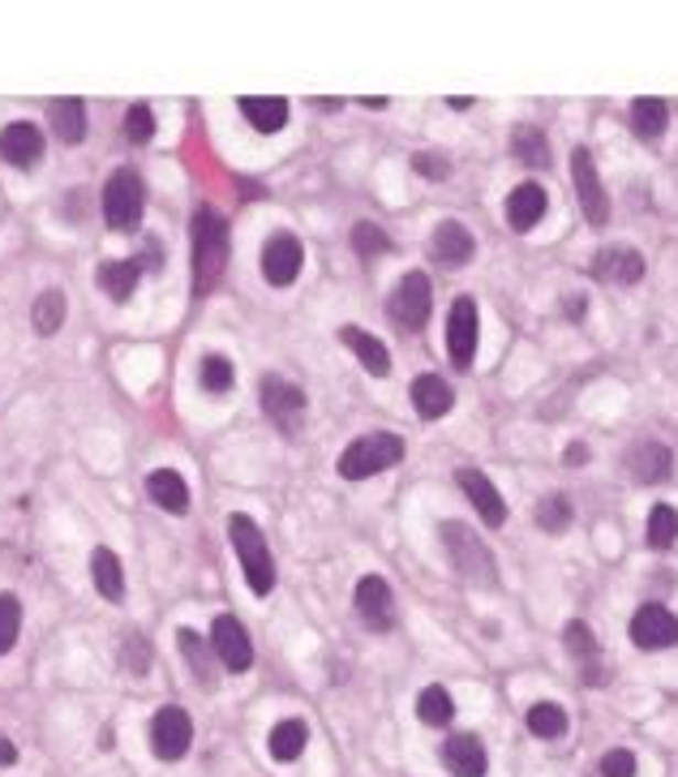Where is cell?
Masks as SVG:
<instances>
[{
	"label": "cell",
	"mask_w": 678,
	"mask_h": 777,
	"mask_svg": "<svg viewBox=\"0 0 678 777\" xmlns=\"http://www.w3.org/2000/svg\"><path fill=\"white\" fill-rule=\"evenodd\" d=\"M190 236H194V297H206L228 267L233 233H228V220L219 211L198 206L194 220H190Z\"/></svg>",
	"instance_id": "6da1fadb"
},
{
	"label": "cell",
	"mask_w": 678,
	"mask_h": 777,
	"mask_svg": "<svg viewBox=\"0 0 678 777\" xmlns=\"http://www.w3.org/2000/svg\"><path fill=\"white\" fill-rule=\"evenodd\" d=\"M439 537H442L446 558H451V567H455L464 581L477 584V588H494V584H498V563H494V554H489V545L481 542L469 524L446 520L439 529Z\"/></svg>",
	"instance_id": "7a4b0ae2"
},
{
	"label": "cell",
	"mask_w": 678,
	"mask_h": 777,
	"mask_svg": "<svg viewBox=\"0 0 678 777\" xmlns=\"http://www.w3.org/2000/svg\"><path fill=\"white\" fill-rule=\"evenodd\" d=\"M228 542L237 550L240 572H245L249 588L258 597H267L276 588V558H271V545L262 537V529L249 515H228Z\"/></svg>",
	"instance_id": "3957f363"
},
{
	"label": "cell",
	"mask_w": 678,
	"mask_h": 777,
	"mask_svg": "<svg viewBox=\"0 0 678 777\" xmlns=\"http://www.w3.org/2000/svg\"><path fill=\"white\" fill-rule=\"evenodd\" d=\"M403 460V438L391 434V429H374V434H360L344 447L340 456V477L348 481H365L374 472H387Z\"/></svg>",
	"instance_id": "277c9868"
},
{
	"label": "cell",
	"mask_w": 678,
	"mask_h": 777,
	"mask_svg": "<svg viewBox=\"0 0 678 777\" xmlns=\"http://www.w3.org/2000/svg\"><path fill=\"white\" fill-rule=\"evenodd\" d=\"M142 206H147V190L142 177L133 168H120L104 185V220L112 233H133L142 224Z\"/></svg>",
	"instance_id": "5b68a950"
},
{
	"label": "cell",
	"mask_w": 678,
	"mask_h": 777,
	"mask_svg": "<svg viewBox=\"0 0 678 777\" xmlns=\"http://www.w3.org/2000/svg\"><path fill=\"white\" fill-rule=\"evenodd\" d=\"M430 310H434V288L426 272H408L387 297V313L399 331H421L430 322Z\"/></svg>",
	"instance_id": "8992f818"
},
{
	"label": "cell",
	"mask_w": 678,
	"mask_h": 777,
	"mask_svg": "<svg viewBox=\"0 0 678 777\" xmlns=\"http://www.w3.org/2000/svg\"><path fill=\"white\" fill-rule=\"evenodd\" d=\"M258 391H262V413L271 417V426L280 429L283 438H297L301 422H305V391L292 387L280 374H267Z\"/></svg>",
	"instance_id": "52a82bcc"
},
{
	"label": "cell",
	"mask_w": 678,
	"mask_h": 777,
	"mask_svg": "<svg viewBox=\"0 0 678 777\" xmlns=\"http://www.w3.org/2000/svg\"><path fill=\"white\" fill-rule=\"evenodd\" d=\"M571 181H575V198H580L584 220H589L593 228H605V220H610V198H605V185H601V177H598V163H593V156H589L584 147L571 151Z\"/></svg>",
	"instance_id": "ba28073f"
},
{
	"label": "cell",
	"mask_w": 678,
	"mask_h": 777,
	"mask_svg": "<svg viewBox=\"0 0 678 777\" xmlns=\"http://www.w3.org/2000/svg\"><path fill=\"white\" fill-rule=\"evenodd\" d=\"M632 645L644 649V653H661V649H675L678 645V619L675 610L657 606V602H644L636 615H632Z\"/></svg>",
	"instance_id": "9c48e42d"
},
{
	"label": "cell",
	"mask_w": 678,
	"mask_h": 777,
	"mask_svg": "<svg viewBox=\"0 0 678 777\" xmlns=\"http://www.w3.org/2000/svg\"><path fill=\"white\" fill-rule=\"evenodd\" d=\"M190 743H194L190 713L181 704H163L160 713H155V722H151V752L160 760H181L190 752Z\"/></svg>",
	"instance_id": "30bf717a"
},
{
	"label": "cell",
	"mask_w": 678,
	"mask_h": 777,
	"mask_svg": "<svg viewBox=\"0 0 678 777\" xmlns=\"http://www.w3.org/2000/svg\"><path fill=\"white\" fill-rule=\"evenodd\" d=\"M477 336H481V313L473 297H455V306L446 313V352L455 365H469L473 352H477Z\"/></svg>",
	"instance_id": "8fae6325"
},
{
	"label": "cell",
	"mask_w": 678,
	"mask_h": 777,
	"mask_svg": "<svg viewBox=\"0 0 678 777\" xmlns=\"http://www.w3.org/2000/svg\"><path fill=\"white\" fill-rule=\"evenodd\" d=\"M211 645H215V658L224 670L233 674H245L254 666V645H249V631L240 627L237 615H219L215 627H211Z\"/></svg>",
	"instance_id": "7c38bea8"
},
{
	"label": "cell",
	"mask_w": 678,
	"mask_h": 777,
	"mask_svg": "<svg viewBox=\"0 0 678 777\" xmlns=\"http://www.w3.org/2000/svg\"><path fill=\"white\" fill-rule=\"evenodd\" d=\"M623 468H627V477H632L636 486H661V481L675 472V451H670L666 443H657V438H644V443H636V447L627 451Z\"/></svg>",
	"instance_id": "4fadbf2b"
},
{
	"label": "cell",
	"mask_w": 678,
	"mask_h": 777,
	"mask_svg": "<svg viewBox=\"0 0 678 777\" xmlns=\"http://www.w3.org/2000/svg\"><path fill=\"white\" fill-rule=\"evenodd\" d=\"M301 263H305V254H301V241L292 233H276L262 245V275L276 288H288L301 275Z\"/></svg>",
	"instance_id": "5bb4252c"
},
{
	"label": "cell",
	"mask_w": 678,
	"mask_h": 777,
	"mask_svg": "<svg viewBox=\"0 0 678 777\" xmlns=\"http://www.w3.org/2000/svg\"><path fill=\"white\" fill-rule=\"evenodd\" d=\"M455 481H460V490L473 499V507H477L481 520H485L489 529H503V524H507V503H503V494L494 490V481H489L481 468H473V465L455 468Z\"/></svg>",
	"instance_id": "9a60e30c"
},
{
	"label": "cell",
	"mask_w": 678,
	"mask_h": 777,
	"mask_svg": "<svg viewBox=\"0 0 678 777\" xmlns=\"http://www.w3.org/2000/svg\"><path fill=\"white\" fill-rule=\"evenodd\" d=\"M357 615L374 631H391L396 627V597H391V584L383 576H365L357 584Z\"/></svg>",
	"instance_id": "2e32d148"
},
{
	"label": "cell",
	"mask_w": 678,
	"mask_h": 777,
	"mask_svg": "<svg viewBox=\"0 0 678 777\" xmlns=\"http://www.w3.org/2000/svg\"><path fill=\"white\" fill-rule=\"evenodd\" d=\"M0 159L13 168H40L43 159V134L31 120H13L0 129Z\"/></svg>",
	"instance_id": "e0dca14e"
},
{
	"label": "cell",
	"mask_w": 678,
	"mask_h": 777,
	"mask_svg": "<svg viewBox=\"0 0 678 777\" xmlns=\"http://www.w3.org/2000/svg\"><path fill=\"white\" fill-rule=\"evenodd\" d=\"M593 275L601 284H639L644 279V254L632 245H605L593 254Z\"/></svg>",
	"instance_id": "ac0fdd59"
},
{
	"label": "cell",
	"mask_w": 678,
	"mask_h": 777,
	"mask_svg": "<svg viewBox=\"0 0 678 777\" xmlns=\"http://www.w3.org/2000/svg\"><path fill=\"white\" fill-rule=\"evenodd\" d=\"M473 249H477V241H473V233L460 220H442L439 228H434V236H430V258L442 263V267H451V272L464 267L473 258Z\"/></svg>",
	"instance_id": "d6986e66"
},
{
	"label": "cell",
	"mask_w": 678,
	"mask_h": 777,
	"mask_svg": "<svg viewBox=\"0 0 678 777\" xmlns=\"http://www.w3.org/2000/svg\"><path fill=\"white\" fill-rule=\"evenodd\" d=\"M442 765L451 769V777H485L489 769L485 743L477 735H451L442 743Z\"/></svg>",
	"instance_id": "ffe728a7"
},
{
	"label": "cell",
	"mask_w": 678,
	"mask_h": 777,
	"mask_svg": "<svg viewBox=\"0 0 678 777\" xmlns=\"http://www.w3.org/2000/svg\"><path fill=\"white\" fill-rule=\"evenodd\" d=\"M546 206H550V194H546L537 181H524V185H516V190L507 194V224H512L516 233H532L537 220L546 215Z\"/></svg>",
	"instance_id": "44dd1931"
},
{
	"label": "cell",
	"mask_w": 678,
	"mask_h": 777,
	"mask_svg": "<svg viewBox=\"0 0 678 777\" xmlns=\"http://www.w3.org/2000/svg\"><path fill=\"white\" fill-rule=\"evenodd\" d=\"M562 645H567V653H571V658L584 666V679H589L593 688H601L605 670L598 666L601 645H598V636H593V627H589V622H580V619H571L567 627H562Z\"/></svg>",
	"instance_id": "7402d4cb"
},
{
	"label": "cell",
	"mask_w": 678,
	"mask_h": 777,
	"mask_svg": "<svg viewBox=\"0 0 678 777\" xmlns=\"http://www.w3.org/2000/svg\"><path fill=\"white\" fill-rule=\"evenodd\" d=\"M412 408H417L426 422H439V417H446V413L455 408V391H451V383H442L439 374H421V379L412 383Z\"/></svg>",
	"instance_id": "603a6c76"
},
{
	"label": "cell",
	"mask_w": 678,
	"mask_h": 777,
	"mask_svg": "<svg viewBox=\"0 0 678 777\" xmlns=\"http://www.w3.org/2000/svg\"><path fill=\"white\" fill-rule=\"evenodd\" d=\"M147 494H151V503H160L163 511H172V515H185V511H190V486H185V477H181L176 468H155V472L147 477Z\"/></svg>",
	"instance_id": "cb8c5ba5"
},
{
	"label": "cell",
	"mask_w": 678,
	"mask_h": 777,
	"mask_svg": "<svg viewBox=\"0 0 678 777\" xmlns=\"http://www.w3.org/2000/svg\"><path fill=\"white\" fill-rule=\"evenodd\" d=\"M240 117L258 134H280L288 125V99L280 95H240Z\"/></svg>",
	"instance_id": "d4e9b609"
},
{
	"label": "cell",
	"mask_w": 678,
	"mask_h": 777,
	"mask_svg": "<svg viewBox=\"0 0 678 777\" xmlns=\"http://www.w3.org/2000/svg\"><path fill=\"white\" fill-rule=\"evenodd\" d=\"M340 344H348V349L360 356V365L374 374V379H387L391 374V352L383 340H374L369 331H360V327H340Z\"/></svg>",
	"instance_id": "484cf974"
},
{
	"label": "cell",
	"mask_w": 678,
	"mask_h": 777,
	"mask_svg": "<svg viewBox=\"0 0 678 777\" xmlns=\"http://www.w3.org/2000/svg\"><path fill=\"white\" fill-rule=\"evenodd\" d=\"M95 279H99V288H104L117 306H125V301L133 297L138 279H142V267H138V258H112V263H104V267L95 272Z\"/></svg>",
	"instance_id": "4316f807"
},
{
	"label": "cell",
	"mask_w": 678,
	"mask_h": 777,
	"mask_svg": "<svg viewBox=\"0 0 678 777\" xmlns=\"http://www.w3.org/2000/svg\"><path fill=\"white\" fill-rule=\"evenodd\" d=\"M176 645H181V653L190 661V670H194V679H198L202 688H215V645L211 640H202L194 627H181L176 631Z\"/></svg>",
	"instance_id": "83f0119b"
},
{
	"label": "cell",
	"mask_w": 678,
	"mask_h": 777,
	"mask_svg": "<svg viewBox=\"0 0 678 777\" xmlns=\"http://www.w3.org/2000/svg\"><path fill=\"white\" fill-rule=\"evenodd\" d=\"M666 125H670V108H666V99H653V95H639V99H632V129H636L639 142H657V138L666 134Z\"/></svg>",
	"instance_id": "f1b7e54d"
},
{
	"label": "cell",
	"mask_w": 678,
	"mask_h": 777,
	"mask_svg": "<svg viewBox=\"0 0 678 777\" xmlns=\"http://www.w3.org/2000/svg\"><path fill=\"white\" fill-rule=\"evenodd\" d=\"M47 120H52L56 138L69 142V147L86 138V108H82V99H52L47 104Z\"/></svg>",
	"instance_id": "f546056e"
},
{
	"label": "cell",
	"mask_w": 678,
	"mask_h": 777,
	"mask_svg": "<svg viewBox=\"0 0 678 777\" xmlns=\"http://www.w3.org/2000/svg\"><path fill=\"white\" fill-rule=\"evenodd\" d=\"M512 156L519 163H528V168H550V138H546V129H537V125H516L512 129Z\"/></svg>",
	"instance_id": "4dcf8cb0"
},
{
	"label": "cell",
	"mask_w": 678,
	"mask_h": 777,
	"mask_svg": "<svg viewBox=\"0 0 678 777\" xmlns=\"http://www.w3.org/2000/svg\"><path fill=\"white\" fill-rule=\"evenodd\" d=\"M90 581L99 588V597H108V602H120L125 597V572H120V558L112 550H95L90 554Z\"/></svg>",
	"instance_id": "1f68e13d"
},
{
	"label": "cell",
	"mask_w": 678,
	"mask_h": 777,
	"mask_svg": "<svg viewBox=\"0 0 678 777\" xmlns=\"http://www.w3.org/2000/svg\"><path fill=\"white\" fill-rule=\"evenodd\" d=\"M678 542V511L670 503H657L644 520V545L648 550H670Z\"/></svg>",
	"instance_id": "d6a6232c"
},
{
	"label": "cell",
	"mask_w": 678,
	"mask_h": 777,
	"mask_svg": "<svg viewBox=\"0 0 678 777\" xmlns=\"http://www.w3.org/2000/svg\"><path fill=\"white\" fill-rule=\"evenodd\" d=\"M305 743H310V731H305V722H297V717H288V722H280L276 731H271V738H267V747H271V756L276 760H297L301 752H305Z\"/></svg>",
	"instance_id": "836d02e7"
},
{
	"label": "cell",
	"mask_w": 678,
	"mask_h": 777,
	"mask_svg": "<svg viewBox=\"0 0 678 777\" xmlns=\"http://www.w3.org/2000/svg\"><path fill=\"white\" fill-rule=\"evenodd\" d=\"M198 383H202V391H211V395H224V391H233V383H237V365H233L224 352H211V356H202Z\"/></svg>",
	"instance_id": "e575fe53"
},
{
	"label": "cell",
	"mask_w": 678,
	"mask_h": 777,
	"mask_svg": "<svg viewBox=\"0 0 678 777\" xmlns=\"http://www.w3.org/2000/svg\"><path fill=\"white\" fill-rule=\"evenodd\" d=\"M528 731L537 738H562L567 735V709L555 700H541L528 709Z\"/></svg>",
	"instance_id": "d590c367"
},
{
	"label": "cell",
	"mask_w": 678,
	"mask_h": 777,
	"mask_svg": "<svg viewBox=\"0 0 678 777\" xmlns=\"http://www.w3.org/2000/svg\"><path fill=\"white\" fill-rule=\"evenodd\" d=\"M417 713H421V722L426 726H451V717H455V700L446 688H426L421 696H417Z\"/></svg>",
	"instance_id": "8d00e7d4"
},
{
	"label": "cell",
	"mask_w": 678,
	"mask_h": 777,
	"mask_svg": "<svg viewBox=\"0 0 678 777\" xmlns=\"http://www.w3.org/2000/svg\"><path fill=\"white\" fill-rule=\"evenodd\" d=\"M31 322H35V331H40V336H56V331H61V322H65V292L47 288L40 301H35V310H31Z\"/></svg>",
	"instance_id": "74e56055"
},
{
	"label": "cell",
	"mask_w": 678,
	"mask_h": 777,
	"mask_svg": "<svg viewBox=\"0 0 678 777\" xmlns=\"http://www.w3.org/2000/svg\"><path fill=\"white\" fill-rule=\"evenodd\" d=\"M18 631H22V602L13 593H0V658L18 645Z\"/></svg>",
	"instance_id": "f35d334b"
},
{
	"label": "cell",
	"mask_w": 678,
	"mask_h": 777,
	"mask_svg": "<svg viewBox=\"0 0 678 777\" xmlns=\"http://www.w3.org/2000/svg\"><path fill=\"white\" fill-rule=\"evenodd\" d=\"M537 524H541L546 533H567V524H571V499H567V494L541 499V503H537Z\"/></svg>",
	"instance_id": "ab89813d"
},
{
	"label": "cell",
	"mask_w": 678,
	"mask_h": 777,
	"mask_svg": "<svg viewBox=\"0 0 678 777\" xmlns=\"http://www.w3.org/2000/svg\"><path fill=\"white\" fill-rule=\"evenodd\" d=\"M353 249H357L360 258H378V254L391 249V236H387V228H378V224H357L353 228Z\"/></svg>",
	"instance_id": "60d3db41"
},
{
	"label": "cell",
	"mask_w": 678,
	"mask_h": 777,
	"mask_svg": "<svg viewBox=\"0 0 678 777\" xmlns=\"http://www.w3.org/2000/svg\"><path fill=\"white\" fill-rule=\"evenodd\" d=\"M151 134H155V113L147 108V104H133L129 113H125V138L129 142H151Z\"/></svg>",
	"instance_id": "b9f144b4"
},
{
	"label": "cell",
	"mask_w": 678,
	"mask_h": 777,
	"mask_svg": "<svg viewBox=\"0 0 678 777\" xmlns=\"http://www.w3.org/2000/svg\"><path fill=\"white\" fill-rule=\"evenodd\" d=\"M120 661H125V670L129 674H147L151 670V645L133 631V636H125V645H120Z\"/></svg>",
	"instance_id": "7bdbcfd3"
},
{
	"label": "cell",
	"mask_w": 678,
	"mask_h": 777,
	"mask_svg": "<svg viewBox=\"0 0 678 777\" xmlns=\"http://www.w3.org/2000/svg\"><path fill=\"white\" fill-rule=\"evenodd\" d=\"M601 777H636V756L627 747H610L601 756Z\"/></svg>",
	"instance_id": "ee69618b"
},
{
	"label": "cell",
	"mask_w": 678,
	"mask_h": 777,
	"mask_svg": "<svg viewBox=\"0 0 678 777\" xmlns=\"http://www.w3.org/2000/svg\"><path fill=\"white\" fill-rule=\"evenodd\" d=\"M412 168H417L426 181H446V177H451V159L439 156V151H421V156L412 159Z\"/></svg>",
	"instance_id": "f6af8a7d"
},
{
	"label": "cell",
	"mask_w": 678,
	"mask_h": 777,
	"mask_svg": "<svg viewBox=\"0 0 678 777\" xmlns=\"http://www.w3.org/2000/svg\"><path fill=\"white\" fill-rule=\"evenodd\" d=\"M562 310H567V318H571V322H580V318L589 313V301H584V292H567V297H562Z\"/></svg>",
	"instance_id": "bcb514c9"
},
{
	"label": "cell",
	"mask_w": 678,
	"mask_h": 777,
	"mask_svg": "<svg viewBox=\"0 0 678 777\" xmlns=\"http://www.w3.org/2000/svg\"><path fill=\"white\" fill-rule=\"evenodd\" d=\"M562 460H567V465H589V447H584V443H571Z\"/></svg>",
	"instance_id": "7dc6e473"
},
{
	"label": "cell",
	"mask_w": 678,
	"mask_h": 777,
	"mask_svg": "<svg viewBox=\"0 0 678 777\" xmlns=\"http://www.w3.org/2000/svg\"><path fill=\"white\" fill-rule=\"evenodd\" d=\"M13 760H18L13 743H9V738H0V769H4V765H13Z\"/></svg>",
	"instance_id": "c3c4849f"
},
{
	"label": "cell",
	"mask_w": 678,
	"mask_h": 777,
	"mask_svg": "<svg viewBox=\"0 0 678 777\" xmlns=\"http://www.w3.org/2000/svg\"><path fill=\"white\" fill-rule=\"evenodd\" d=\"M314 108H322V113H340L344 99H314Z\"/></svg>",
	"instance_id": "681fc988"
}]
</instances>
